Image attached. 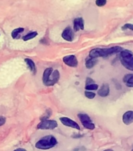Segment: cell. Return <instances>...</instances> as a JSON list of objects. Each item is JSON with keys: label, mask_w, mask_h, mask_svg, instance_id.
I'll return each mask as SVG.
<instances>
[{"label": "cell", "mask_w": 133, "mask_h": 151, "mask_svg": "<svg viewBox=\"0 0 133 151\" xmlns=\"http://www.w3.org/2000/svg\"><path fill=\"white\" fill-rule=\"evenodd\" d=\"M121 47H113L110 48H95L89 52L90 58H107V57L115 54H118L123 50Z\"/></svg>", "instance_id": "obj_1"}, {"label": "cell", "mask_w": 133, "mask_h": 151, "mask_svg": "<svg viewBox=\"0 0 133 151\" xmlns=\"http://www.w3.org/2000/svg\"><path fill=\"white\" fill-rule=\"evenodd\" d=\"M58 143L57 139L53 135H46V136L42 137V139H39L38 141L35 143V147L38 150H49V149L53 148Z\"/></svg>", "instance_id": "obj_2"}, {"label": "cell", "mask_w": 133, "mask_h": 151, "mask_svg": "<svg viewBox=\"0 0 133 151\" xmlns=\"http://www.w3.org/2000/svg\"><path fill=\"white\" fill-rule=\"evenodd\" d=\"M121 63L128 70L133 72V54L129 50H123L120 52L119 56Z\"/></svg>", "instance_id": "obj_3"}, {"label": "cell", "mask_w": 133, "mask_h": 151, "mask_svg": "<svg viewBox=\"0 0 133 151\" xmlns=\"http://www.w3.org/2000/svg\"><path fill=\"white\" fill-rule=\"evenodd\" d=\"M78 117L79 118L80 121L82 124V125L84 126V127L89 130L95 129V124L92 122L91 118L89 117V115L85 114V113H79L78 115Z\"/></svg>", "instance_id": "obj_4"}, {"label": "cell", "mask_w": 133, "mask_h": 151, "mask_svg": "<svg viewBox=\"0 0 133 151\" xmlns=\"http://www.w3.org/2000/svg\"><path fill=\"white\" fill-rule=\"evenodd\" d=\"M57 126H58V124H57L56 120H46L41 121L38 124L37 127L38 129L42 130H53L57 127Z\"/></svg>", "instance_id": "obj_5"}, {"label": "cell", "mask_w": 133, "mask_h": 151, "mask_svg": "<svg viewBox=\"0 0 133 151\" xmlns=\"http://www.w3.org/2000/svg\"><path fill=\"white\" fill-rule=\"evenodd\" d=\"M63 61L67 65L70 66V67H77L78 64L77 58L75 55H73V54L65 56L63 58Z\"/></svg>", "instance_id": "obj_6"}, {"label": "cell", "mask_w": 133, "mask_h": 151, "mask_svg": "<svg viewBox=\"0 0 133 151\" xmlns=\"http://www.w3.org/2000/svg\"><path fill=\"white\" fill-rule=\"evenodd\" d=\"M60 122L63 124L64 126H67V127H72V128H75V129L80 130L79 125L78 123H76L75 121H74L73 120L70 119L68 117H61L60 119Z\"/></svg>", "instance_id": "obj_7"}, {"label": "cell", "mask_w": 133, "mask_h": 151, "mask_svg": "<svg viewBox=\"0 0 133 151\" xmlns=\"http://www.w3.org/2000/svg\"><path fill=\"white\" fill-rule=\"evenodd\" d=\"M60 72H59L57 69L53 71V73H51V75L49 76V80L47 81V83H46V86H53L55 83L58 82L59 79H60Z\"/></svg>", "instance_id": "obj_8"}, {"label": "cell", "mask_w": 133, "mask_h": 151, "mask_svg": "<svg viewBox=\"0 0 133 151\" xmlns=\"http://www.w3.org/2000/svg\"><path fill=\"white\" fill-rule=\"evenodd\" d=\"M74 37L75 34L70 27H67L62 32V38H63V40H65L66 41L71 42L74 40Z\"/></svg>", "instance_id": "obj_9"}, {"label": "cell", "mask_w": 133, "mask_h": 151, "mask_svg": "<svg viewBox=\"0 0 133 151\" xmlns=\"http://www.w3.org/2000/svg\"><path fill=\"white\" fill-rule=\"evenodd\" d=\"M122 121L125 125H129L133 123V111H127L122 116Z\"/></svg>", "instance_id": "obj_10"}, {"label": "cell", "mask_w": 133, "mask_h": 151, "mask_svg": "<svg viewBox=\"0 0 133 151\" xmlns=\"http://www.w3.org/2000/svg\"><path fill=\"white\" fill-rule=\"evenodd\" d=\"M84 29V20L82 17L75 18L74 21V32H78Z\"/></svg>", "instance_id": "obj_11"}, {"label": "cell", "mask_w": 133, "mask_h": 151, "mask_svg": "<svg viewBox=\"0 0 133 151\" xmlns=\"http://www.w3.org/2000/svg\"><path fill=\"white\" fill-rule=\"evenodd\" d=\"M110 94V86L108 83H103L98 90V94L100 97H107Z\"/></svg>", "instance_id": "obj_12"}, {"label": "cell", "mask_w": 133, "mask_h": 151, "mask_svg": "<svg viewBox=\"0 0 133 151\" xmlns=\"http://www.w3.org/2000/svg\"><path fill=\"white\" fill-rule=\"evenodd\" d=\"M123 82L128 87H133V74H126L123 78Z\"/></svg>", "instance_id": "obj_13"}, {"label": "cell", "mask_w": 133, "mask_h": 151, "mask_svg": "<svg viewBox=\"0 0 133 151\" xmlns=\"http://www.w3.org/2000/svg\"><path fill=\"white\" fill-rule=\"evenodd\" d=\"M53 68H47L46 69H45L44 73H43V76H42V82L46 85L48 80H49V76L51 75V73H53Z\"/></svg>", "instance_id": "obj_14"}, {"label": "cell", "mask_w": 133, "mask_h": 151, "mask_svg": "<svg viewBox=\"0 0 133 151\" xmlns=\"http://www.w3.org/2000/svg\"><path fill=\"white\" fill-rule=\"evenodd\" d=\"M23 31H24V28H17L16 29H14V30H13V32L11 33L12 38L13 39H18L19 35H21Z\"/></svg>", "instance_id": "obj_15"}, {"label": "cell", "mask_w": 133, "mask_h": 151, "mask_svg": "<svg viewBox=\"0 0 133 151\" xmlns=\"http://www.w3.org/2000/svg\"><path fill=\"white\" fill-rule=\"evenodd\" d=\"M97 63V59L96 58H89L85 62V66L87 68H93Z\"/></svg>", "instance_id": "obj_16"}, {"label": "cell", "mask_w": 133, "mask_h": 151, "mask_svg": "<svg viewBox=\"0 0 133 151\" xmlns=\"http://www.w3.org/2000/svg\"><path fill=\"white\" fill-rule=\"evenodd\" d=\"M24 61L26 62V64L28 65V66L30 68V70L31 72H33L34 73H35V62L30 58H25L24 59Z\"/></svg>", "instance_id": "obj_17"}, {"label": "cell", "mask_w": 133, "mask_h": 151, "mask_svg": "<svg viewBox=\"0 0 133 151\" xmlns=\"http://www.w3.org/2000/svg\"><path fill=\"white\" fill-rule=\"evenodd\" d=\"M38 35V32H35V31H33V32H30L29 33H28L27 35H25L23 37V41H28V40H32L35 37H36Z\"/></svg>", "instance_id": "obj_18"}, {"label": "cell", "mask_w": 133, "mask_h": 151, "mask_svg": "<svg viewBox=\"0 0 133 151\" xmlns=\"http://www.w3.org/2000/svg\"><path fill=\"white\" fill-rule=\"evenodd\" d=\"M52 114V110L51 109H47L46 111V113L43 114V115L40 117V120H41V121H42V120H48L49 118V116H51Z\"/></svg>", "instance_id": "obj_19"}, {"label": "cell", "mask_w": 133, "mask_h": 151, "mask_svg": "<svg viewBox=\"0 0 133 151\" xmlns=\"http://www.w3.org/2000/svg\"><path fill=\"white\" fill-rule=\"evenodd\" d=\"M99 88V86L96 83H92V84L86 85L85 86V89L86 91H95V90H97Z\"/></svg>", "instance_id": "obj_20"}, {"label": "cell", "mask_w": 133, "mask_h": 151, "mask_svg": "<svg viewBox=\"0 0 133 151\" xmlns=\"http://www.w3.org/2000/svg\"><path fill=\"white\" fill-rule=\"evenodd\" d=\"M85 97H86V98H88V99H92L95 98V96H96V94H95V93H93V92L90 91H85Z\"/></svg>", "instance_id": "obj_21"}, {"label": "cell", "mask_w": 133, "mask_h": 151, "mask_svg": "<svg viewBox=\"0 0 133 151\" xmlns=\"http://www.w3.org/2000/svg\"><path fill=\"white\" fill-rule=\"evenodd\" d=\"M122 29L123 31H125V30H127V29H129V30L133 31V24H130V23L125 24L124 25L122 26Z\"/></svg>", "instance_id": "obj_22"}, {"label": "cell", "mask_w": 133, "mask_h": 151, "mask_svg": "<svg viewBox=\"0 0 133 151\" xmlns=\"http://www.w3.org/2000/svg\"><path fill=\"white\" fill-rule=\"evenodd\" d=\"M96 4L98 6H103L107 4V0H96Z\"/></svg>", "instance_id": "obj_23"}, {"label": "cell", "mask_w": 133, "mask_h": 151, "mask_svg": "<svg viewBox=\"0 0 133 151\" xmlns=\"http://www.w3.org/2000/svg\"><path fill=\"white\" fill-rule=\"evenodd\" d=\"M94 82H95V81H94V80H92V78L88 77V78H87V79H86V85L92 84V83H94Z\"/></svg>", "instance_id": "obj_24"}, {"label": "cell", "mask_w": 133, "mask_h": 151, "mask_svg": "<svg viewBox=\"0 0 133 151\" xmlns=\"http://www.w3.org/2000/svg\"><path fill=\"white\" fill-rule=\"evenodd\" d=\"M6 118L3 117V116H0V127L2 126L3 124H5V123H6Z\"/></svg>", "instance_id": "obj_25"}, {"label": "cell", "mask_w": 133, "mask_h": 151, "mask_svg": "<svg viewBox=\"0 0 133 151\" xmlns=\"http://www.w3.org/2000/svg\"><path fill=\"white\" fill-rule=\"evenodd\" d=\"M14 151H27L25 149L23 148H18V149H16V150H14Z\"/></svg>", "instance_id": "obj_26"}, {"label": "cell", "mask_w": 133, "mask_h": 151, "mask_svg": "<svg viewBox=\"0 0 133 151\" xmlns=\"http://www.w3.org/2000/svg\"><path fill=\"white\" fill-rule=\"evenodd\" d=\"M132 151H133V149H132Z\"/></svg>", "instance_id": "obj_27"}]
</instances>
